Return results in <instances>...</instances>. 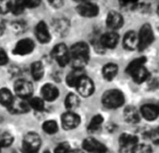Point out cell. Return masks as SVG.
<instances>
[{"instance_id": "1", "label": "cell", "mask_w": 159, "mask_h": 153, "mask_svg": "<svg viewBox=\"0 0 159 153\" xmlns=\"http://www.w3.org/2000/svg\"><path fill=\"white\" fill-rule=\"evenodd\" d=\"M89 46L84 42H78L69 49V62L75 69H84L89 61Z\"/></svg>"}, {"instance_id": "2", "label": "cell", "mask_w": 159, "mask_h": 153, "mask_svg": "<svg viewBox=\"0 0 159 153\" xmlns=\"http://www.w3.org/2000/svg\"><path fill=\"white\" fill-rule=\"evenodd\" d=\"M102 103L104 107L114 109L123 106V104L125 103V96L123 93L119 90H110L103 94Z\"/></svg>"}, {"instance_id": "3", "label": "cell", "mask_w": 159, "mask_h": 153, "mask_svg": "<svg viewBox=\"0 0 159 153\" xmlns=\"http://www.w3.org/2000/svg\"><path fill=\"white\" fill-rule=\"evenodd\" d=\"M154 40V35L152 26L148 24L142 25L138 36V49L142 51L147 49Z\"/></svg>"}, {"instance_id": "4", "label": "cell", "mask_w": 159, "mask_h": 153, "mask_svg": "<svg viewBox=\"0 0 159 153\" xmlns=\"http://www.w3.org/2000/svg\"><path fill=\"white\" fill-rule=\"evenodd\" d=\"M40 145V137L36 133H28L23 139V150L25 153H37Z\"/></svg>"}, {"instance_id": "5", "label": "cell", "mask_w": 159, "mask_h": 153, "mask_svg": "<svg viewBox=\"0 0 159 153\" xmlns=\"http://www.w3.org/2000/svg\"><path fill=\"white\" fill-rule=\"evenodd\" d=\"M52 58L58 63L60 66H66L69 61V50L65 44H58L56 45L52 50Z\"/></svg>"}, {"instance_id": "6", "label": "cell", "mask_w": 159, "mask_h": 153, "mask_svg": "<svg viewBox=\"0 0 159 153\" xmlns=\"http://www.w3.org/2000/svg\"><path fill=\"white\" fill-rule=\"evenodd\" d=\"M137 144H138V138L135 135H132L129 133H123L119 139L120 152L121 153H132Z\"/></svg>"}, {"instance_id": "7", "label": "cell", "mask_w": 159, "mask_h": 153, "mask_svg": "<svg viewBox=\"0 0 159 153\" xmlns=\"http://www.w3.org/2000/svg\"><path fill=\"white\" fill-rule=\"evenodd\" d=\"M76 89L82 96L88 97L93 94L95 91V85L91 79L87 78L86 76H84L76 85Z\"/></svg>"}, {"instance_id": "8", "label": "cell", "mask_w": 159, "mask_h": 153, "mask_svg": "<svg viewBox=\"0 0 159 153\" xmlns=\"http://www.w3.org/2000/svg\"><path fill=\"white\" fill-rule=\"evenodd\" d=\"M8 109L12 114H24L30 110V106L25 98L17 96L13 98L11 104L8 107Z\"/></svg>"}, {"instance_id": "9", "label": "cell", "mask_w": 159, "mask_h": 153, "mask_svg": "<svg viewBox=\"0 0 159 153\" xmlns=\"http://www.w3.org/2000/svg\"><path fill=\"white\" fill-rule=\"evenodd\" d=\"M14 90L17 96L22 98H29L33 94V86L31 82L25 80H19L14 84Z\"/></svg>"}, {"instance_id": "10", "label": "cell", "mask_w": 159, "mask_h": 153, "mask_svg": "<svg viewBox=\"0 0 159 153\" xmlns=\"http://www.w3.org/2000/svg\"><path fill=\"white\" fill-rule=\"evenodd\" d=\"M76 11L79 13V15H81L83 17H86V18L96 17L99 12V9L98 5L91 3L90 1L80 4L77 7Z\"/></svg>"}, {"instance_id": "11", "label": "cell", "mask_w": 159, "mask_h": 153, "mask_svg": "<svg viewBox=\"0 0 159 153\" xmlns=\"http://www.w3.org/2000/svg\"><path fill=\"white\" fill-rule=\"evenodd\" d=\"M62 126L66 130H72L79 126L80 122H81V118L80 116L72 111H67L63 114L62 119Z\"/></svg>"}, {"instance_id": "12", "label": "cell", "mask_w": 159, "mask_h": 153, "mask_svg": "<svg viewBox=\"0 0 159 153\" xmlns=\"http://www.w3.org/2000/svg\"><path fill=\"white\" fill-rule=\"evenodd\" d=\"M35 44L30 38H24L17 42L13 50V53L17 55H27L34 50Z\"/></svg>"}, {"instance_id": "13", "label": "cell", "mask_w": 159, "mask_h": 153, "mask_svg": "<svg viewBox=\"0 0 159 153\" xmlns=\"http://www.w3.org/2000/svg\"><path fill=\"white\" fill-rule=\"evenodd\" d=\"M118 41H119L118 34L115 33L114 31H111V32H107L101 37L99 43L103 49H113L117 46Z\"/></svg>"}, {"instance_id": "14", "label": "cell", "mask_w": 159, "mask_h": 153, "mask_svg": "<svg viewBox=\"0 0 159 153\" xmlns=\"http://www.w3.org/2000/svg\"><path fill=\"white\" fill-rule=\"evenodd\" d=\"M106 24H107L108 28H110L111 30H117L123 26L124 18L119 12L111 11V12H109V14L107 16Z\"/></svg>"}, {"instance_id": "15", "label": "cell", "mask_w": 159, "mask_h": 153, "mask_svg": "<svg viewBox=\"0 0 159 153\" xmlns=\"http://www.w3.org/2000/svg\"><path fill=\"white\" fill-rule=\"evenodd\" d=\"M83 146L86 151L92 152V153H101L105 150H107V147L99 141L96 140L95 138H86L84 143Z\"/></svg>"}, {"instance_id": "16", "label": "cell", "mask_w": 159, "mask_h": 153, "mask_svg": "<svg viewBox=\"0 0 159 153\" xmlns=\"http://www.w3.org/2000/svg\"><path fill=\"white\" fill-rule=\"evenodd\" d=\"M35 34H36L38 40L42 44L48 43L51 40V33L48 29L47 24L42 21L37 24L36 29H35Z\"/></svg>"}, {"instance_id": "17", "label": "cell", "mask_w": 159, "mask_h": 153, "mask_svg": "<svg viewBox=\"0 0 159 153\" xmlns=\"http://www.w3.org/2000/svg\"><path fill=\"white\" fill-rule=\"evenodd\" d=\"M140 114L148 120H154L159 116V107L152 104L144 105L140 108Z\"/></svg>"}, {"instance_id": "18", "label": "cell", "mask_w": 159, "mask_h": 153, "mask_svg": "<svg viewBox=\"0 0 159 153\" xmlns=\"http://www.w3.org/2000/svg\"><path fill=\"white\" fill-rule=\"evenodd\" d=\"M41 94H42V97L44 100L49 101V102H52L58 97L59 91L54 85L48 83V84H45L41 88Z\"/></svg>"}, {"instance_id": "19", "label": "cell", "mask_w": 159, "mask_h": 153, "mask_svg": "<svg viewBox=\"0 0 159 153\" xmlns=\"http://www.w3.org/2000/svg\"><path fill=\"white\" fill-rule=\"evenodd\" d=\"M52 27L56 34L65 36L69 31V21L66 18H57L52 21Z\"/></svg>"}, {"instance_id": "20", "label": "cell", "mask_w": 159, "mask_h": 153, "mask_svg": "<svg viewBox=\"0 0 159 153\" xmlns=\"http://www.w3.org/2000/svg\"><path fill=\"white\" fill-rule=\"evenodd\" d=\"M129 75L132 76V79L134 80L135 82L142 83L149 79L150 73L144 65H140L138 68H136L135 70H133Z\"/></svg>"}, {"instance_id": "21", "label": "cell", "mask_w": 159, "mask_h": 153, "mask_svg": "<svg viewBox=\"0 0 159 153\" xmlns=\"http://www.w3.org/2000/svg\"><path fill=\"white\" fill-rule=\"evenodd\" d=\"M123 46L127 50H134L138 49V35L134 31L127 32L123 39Z\"/></svg>"}, {"instance_id": "22", "label": "cell", "mask_w": 159, "mask_h": 153, "mask_svg": "<svg viewBox=\"0 0 159 153\" xmlns=\"http://www.w3.org/2000/svg\"><path fill=\"white\" fill-rule=\"evenodd\" d=\"M84 75V69H73L67 76H66V84L69 87H76L78 82L80 81Z\"/></svg>"}, {"instance_id": "23", "label": "cell", "mask_w": 159, "mask_h": 153, "mask_svg": "<svg viewBox=\"0 0 159 153\" xmlns=\"http://www.w3.org/2000/svg\"><path fill=\"white\" fill-rule=\"evenodd\" d=\"M124 118L128 123H138L139 121V112L134 107H127L124 110Z\"/></svg>"}, {"instance_id": "24", "label": "cell", "mask_w": 159, "mask_h": 153, "mask_svg": "<svg viewBox=\"0 0 159 153\" xmlns=\"http://www.w3.org/2000/svg\"><path fill=\"white\" fill-rule=\"evenodd\" d=\"M118 73V66L115 63H110L104 65L102 69V75L107 81H112Z\"/></svg>"}, {"instance_id": "25", "label": "cell", "mask_w": 159, "mask_h": 153, "mask_svg": "<svg viewBox=\"0 0 159 153\" xmlns=\"http://www.w3.org/2000/svg\"><path fill=\"white\" fill-rule=\"evenodd\" d=\"M31 74L35 81H39L44 75V66L41 62H35L31 65Z\"/></svg>"}, {"instance_id": "26", "label": "cell", "mask_w": 159, "mask_h": 153, "mask_svg": "<svg viewBox=\"0 0 159 153\" xmlns=\"http://www.w3.org/2000/svg\"><path fill=\"white\" fill-rule=\"evenodd\" d=\"M13 98L14 97L9 89L3 88V89L0 90V104L1 105L8 107L11 104Z\"/></svg>"}, {"instance_id": "27", "label": "cell", "mask_w": 159, "mask_h": 153, "mask_svg": "<svg viewBox=\"0 0 159 153\" xmlns=\"http://www.w3.org/2000/svg\"><path fill=\"white\" fill-rule=\"evenodd\" d=\"M65 105L67 109H75L80 105V98L75 94H68L65 100Z\"/></svg>"}, {"instance_id": "28", "label": "cell", "mask_w": 159, "mask_h": 153, "mask_svg": "<svg viewBox=\"0 0 159 153\" xmlns=\"http://www.w3.org/2000/svg\"><path fill=\"white\" fill-rule=\"evenodd\" d=\"M103 117L101 115H96L93 117V119L91 120L89 125H88V130L90 132H96L98 129H100L102 123H103Z\"/></svg>"}, {"instance_id": "29", "label": "cell", "mask_w": 159, "mask_h": 153, "mask_svg": "<svg viewBox=\"0 0 159 153\" xmlns=\"http://www.w3.org/2000/svg\"><path fill=\"white\" fill-rule=\"evenodd\" d=\"M13 142V136L8 132L0 133V148L10 146Z\"/></svg>"}, {"instance_id": "30", "label": "cell", "mask_w": 159, "mask_h": 153, "mask_svg": "<svg viewBox=\"0 0 159 153\" xmlns=\"http://www.w3.org/2000/svg\"><path fill=\"white\" fill-rule=\"evenodd\" d=\"M30 108L36 110V111H43L44 110V101L41 98L39 97H33L28 100Z\"/></svg>"}, {"instance_id": "31", "label": "cell", "mask_w": 159, "mask_h": 153, "mask_svg": "<svg viewBox=\"0 0 159 153\" xmlns=\"http://www.w3.org/2000/svg\"><path fill=\"white\" fill-rule=\"evenodd\" d=\"M42 129L49 134H53L58 131V124L55 120H47L43 123Z\"/></svg>"}, {"instance_id": "32", "label": "cell", "mask_w": 159, "mask_h": 153, "mask_svg": "<svg viewBox=\"0 0 159 153\" xmlns=\"http://www.w3.org/2000/svg\"><path fill=\"white\" fill-rule=\"evenodd\" d=\"M25 8L26 7L25 5L24 0H14L11 12H12L14 15H20L24 12Z\"/></svg>"}, {"instance_id": "33", "label": "cell", "mask_w": 159, "mask_h": 153, "mask_svg": "<svg viewBox=\"0 0 159 153\" xmlns=\"http://www.w3.org/2000/svg\"><path fill=\"white\" fill-rule=\"evenodd\" d=\"M146 58L145 57H140V58H137V59H135L134 61H132L129 64H128V66H127V68H126V72H127V74H130L133 70H135L136 68H138L139 66H140V65H144L145 64V63H146Z\"/></svg>"}, {"instance_id": "34", "label": "cell", "mask_w": 159, "mask_h": 153, "mask_svg": "<svg viewBox=\"0 0 159 153\" xmlns=\"http://www.w3.org/2000/svg\"><path fill=\"white\" fill-rule=\"evenodd\" d=\"M14 0H0V14H6L11 11Z\"/></svg>"}, {"instance_id": "35", "label": "cell", "mask_w": 159, "mask_h": 153, "mask_svg": "<svg viewBox=\"0 0 159 153\" xmlns=\"http://www.w3.org/2000/svg\"><path fill=\"white\" fill-rule=\"evenodd\" d=\"M132 153H152V148L146 144H137Z\"/></svg>"}, {"instance_id": "36", "label": "cell", "mask_w": 159, "mask_h": 153, "mask_svg": "<svg viewBox=\"0 0 159 153\" xmlns=\"http://www.w3.org/2000/svg\"><path fill=\"white\" fill-rule=\"evenodd\" d=\"M69 151H70V146L67 142H63L59 144L54 149V153H68Z\"/></svg>"}, {"instance_id": "37", "label": "cell", "mask_w": 159, "mask_h": 153, "mask_svg": "<svg viewBox=\"0 0 159 153\" xmlns=\"http://www.w3.org/2000/svg\"><path fill=\"white\" fill-rule=\"evenodd\" d=\"M119 4L123 8H133L139 4V0H119Z\"/></svg>"}, {"instance_id": "38", "label": "cell", "mask_w": 159, "mask_h": 153, "mask_svg": "<svg viewBox=\"0 0 159 153\" xmlns=\"http://www.w3.org/2000/svg\"><path fill=\"white\" fill-rule=\"evenodd\" d=\"M26 8H37L40 5L41 0H24Z\"/></svg>"}, {"instance_id": "39", "label": "cell", "mask_w": 159, "mask_h": 153, "mask_svg": "<svg viewBox=\"0 0 159 153\" xmlns=\"http://www.w3.org/2000/svg\"><path fill=\"white\" fill-rule=\"evenodd\" d=\"M9 61V58H8V55L6 53V51L0 48V65H4L8 63Z\"/></svg>"}, {"instance_id": "40", "label": "cell", "mask_w": 159, "mask_h": 153, "mask_svg": "<svg viewBox=\"0 0 159 153\" xmlns=\"http://www.w3.org/2000/svg\"><path fill=\"white\" fill-rule=\"evenodd\" d=\"M48 1H49L50 5L54 9H59L64 4V0H48Z\"/></svg>"}, {"instance_id": "41", "label": "cell", "mask_w": 159, "mask_h": 153, "mask_svg": "<svg viewBox=\"0 0 159 153\" xmlns=\"http://www.w3.org/2000/svg\"><path fill=\"white\" fill-rule=\"evenodd\" d=\"M5 30H6V24H5V23H4L3 20L0 19V37L3 36Z\"/></svg>"}, {"instance_id": "42", "label": "cell", "mask_w": 159, "mask_h": 153, "mask_svg": "<svg viewBox=\"0 0 159 153\" xmlns=\"http://www.w3.org/2000/svg\"><path fill=\"white\" fill-rule=\"evenodd\" d=\"M68 153H84V151L80 150V149H75V150H70Z\"/></svg>"}, {"instance_id": "43", "label": "cell", "mask_w": 159, "mask_h": 153, "mask_svg": "<svg viewBox=\"0 0 159 153\" xmlns=\"http://www.w3.org/2000/svg\"><path fill=\"white\" fill-rule=\"evenodd\" d=\"M73 1H76V2H78V3H80V4H82V3L88 2V1H90V0H73Z\"/></svg>"}, {"instance_id": "44", "label": "cell", "mask_w": 159, "mask_h": 153, "mask_svg": "<svg viewBox=\"0 0 159 153\" xmlns=\"http://www.w3.org/2000/svg\"><path fill=\"white\" fill-rule=\"evenodd\" d=\"M157 14L159 15V4H158V6H157Z\"/></svg>"}, {"instance_id": "45", "label": "cell", "mask_w": 159, "mask_h": 153, "mask_svg": "<svg viewBox=\"0 0 159 153\" xmlns=\"http://www.w3.org/2000/svg\"><path fill=\"white\" fill-rule=\"evenodd\" d=\"M101 153H110V152H109L108 149H107V150H105V151H103V152H101Z\"/></svg>"}, {"instance_id": "46", "label": "cell", "mask_w": 159, "mask_h": 153, "mask_svg": "<svg viewBox=\"0 0 159 153\" xmlns=\"http://www.w3.org/2000/svg\"><path fill=\"white\" fill-rule=\"evenodd\" d=\"M44 153H51V152L49 150H46V151H44Z\"/></svg>"}, {"instance_id": "47", "label": "cell", "mask_w": 159, "mask_h": 153, "mask_svg": "<svg viewBox=\"0 0 159 153\" xmlns=\"http://www.w3.org/2000/svg\"><path fill=\"white\" fill-rule=\"evenodd\" d=\"M1 120H2V119H1V118H0V121H1Z\"/></svg>"}, {"instance_id": "48", "label": "cell", "mask_w": 159, "mask_h": 153, "mask_svg": "<svg viewBox=\"0 0 159 153\" xmlns=\"http://www.w3.org/2000/svg\"><path fill=\"white\" fill-rule=\"evenodd\" d=\"M157 131H158V132H159V129H157Z\"/></svg>"}, {"instance_id": "49", "label": "cell", "mask_w": 159, "mask_h": 153, "mask_svg": "<svg viewBox=\"0 0 159 153\" xmlns=\"http://www.w3.org/2000/svg\"><path fill=\"white\" fill-rule=\"evenodd\" d=\"M158 107H159V106H158Z\"/></svg>"}]
</instances>
